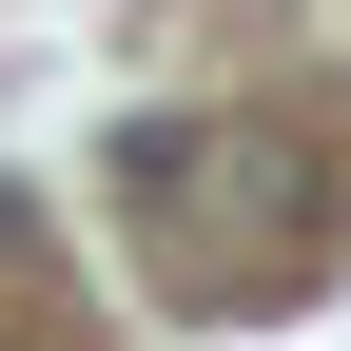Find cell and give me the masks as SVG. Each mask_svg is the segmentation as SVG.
<instances>
[{
    "instance_id": "cell-1",
    "label": "cell",
    "mask_w": 351,
    "mask_h": 351,
    "mask_svg": "<svg viewBox=\"0 0 351 351\" xmlns=\"http://www.w3.org/2000/svg\"><path fill=\"white\" fill-rule=\"evenodd\" d=\"M0 351H20V332H0Z\"/></svg>"
}]
</instances>
